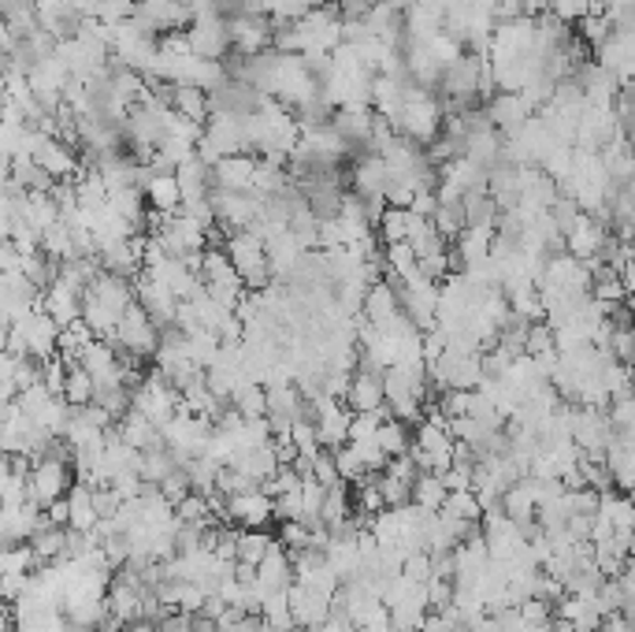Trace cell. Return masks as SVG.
<instances>
[{"instance_id":"6da1fadb","label":"cell","mask_w":635,"mask_h":632,"mask_svg":"<svg viewBox=\"0 0 635 632\" xmlns=\"http://www.w3.org/2000/svg\"><path fill=\"white\" fill-rule=\"evenodd\" d=\"M138 301L134 295V284L123 276H112V271H101V276L93 279L90 290H86L82 298V320L93 328L97 339H109L115 335V328H120V320L126 317V309Z\"/></svg>"},{"instance_id":"7a4b0ae2","label":"cell","mask_w":635,"mask_h":632,"mask_svg":"<svg viewBox=\"0 0 635 632\" xmlns=\"http://www.w3.org/2000/svg\"><path fill=\"white\" fill-rule=\"evenodd\" d=\"M60 332L64 328L56 324L45 309H34L31 317L15 320L8 328V354H23V357H37V362H48V357L60 354Z\"/></svg>"},{"instance_id":"3957f363","label":"cell","mask_w":635,"mask_h":632,"mask_svg":"<svg viewBox=\"0 0 635 632\" xmlns=\"http://www.w3.org/2000/svg\"><path fill=\"white\" fill-rule=\"evenodd\" d=\"M223 250H227L231 265L238 268V276L246 279L249 290H264L271 284V257H268V242H264L257 231H231L223 239Z\"/></svg>"},{"instance_id":"277c9868","label":"cell","mask_w":635,"mask_h":632,"mask_svg":"<svg viewBox=\"0 0 635 632\" xmlns=\"http://www.w3.org/2000/svg\"><path fill=\"white\" fill-rule=\"evenodd\" d=\"M160 339H164V328L156 324V320L145 313L142 301H134L131 309H126V317L120 320V328H115L112 335V346L120 350V354L134 357V362H153L156 350H160Z\"/></svg>"},{"instance_id":"5b68a950","label":"cell","mask_w":635,"mask_h":632,"mask_svg":"<svg viewBox=\"0 0 635 632\" xmlns=\"http://www.w3.org/2000/svg\"><path fill=\"white\" fill-rule=\"evenodd\" d=\"M413 462L420 465V473H449L457 462V440L449 432V424H438V421H420L416 424V440L409 446Z\"/></svg>"},{"instance_id":"8992f818","label":"cell","mask_w":635,"mask_h":632,"mask_svg":"<svg viewBox=\"0 0 635 632\" xmlns=\"http://www.w3.org/2000/svg\"><path fill=\"white\" fill-rule=\"evenodd\" d=\"M131 410L145 413L153 424L164 428L175 413L182 410V395H179V387H175L168 376L153 368V373L145 376L138 387H134V406H131Z\"/></svg>"},{"instance_id":"52a82bcc","label":"cell","mask_w":635,"mask_h":632,"mask_svg":"<svg viewBox=\"0 0 635 632\" xmlns=\"http://www.w3.org/2000/svg\"><path fill=\"white\" fill-rule=\"evenodd\" d=\"M610 246H613L610 223H605L602 217H594V212H580L572 228L565 231V253L588 260V265H602Z\"/></svg>"},{"instance_id":"ba28073f","label":"cell","mask_w":635,"mask_h":632,"mask_svg":"<svg viewBox=\"0 0 635 632\" xmlns=\"http://www.w3.org/2000/svg\"><path fill=\"white\" fill-rule=\"evenodd\" d=\"M309 417L316 421V432H320V443L324 451H338V446L349 443V428H354V406L346 398H312L309 402Z\"/></svg>"},{"instance_id":"9c48e42d","label":"cell","mask_w":635,"mask_h":632,"mask_svg":"<svg viewBox=\"0 0 635 632\" xmlns=\"http://www.w3.org/2000/svg\"><path fill=\"white\" fill-rule=\"evenodd\" d=\"M360 320L365 324L379 328V332H390V328H398L405 317L402 309V295H398V284L394 279H376L372 287H368L365 295V306H360Z\"/></svg>"},{"instance_id":"30bf717a","label":"cell","mask_w":635,"mask_h":632,"mask_svg":"<svg viewBox=\"0 0 635 632\" xmlns=\"http://www.w3.org/2000/svg\"><path fill=\"white\" fill-rule=\"evenodd\" d=\"M187 37L193 56H201V60H227L231 56V23L220 12L193 19Z\"/></svg>"},{"instance_id":"8fae6325","label":"cell","mask_w":635,"mask_h":632,"mask_svg":"<svg viewBox=\"0 0 635 632\" xmlns=\"http://www.w3.org/2000/svg\"><path fill=\"white\" fill-rule=\"evenodd\" d=\"M268 521H276V499L264 488L227 495V524H238V529H268Z\"/></svg>"},{"instance_id":"7c38bea8","label":"cell","mask_w":635,"mask_h":632,"mask_svg":"<svg viewBox=\"0 0 635 632\" xmlns=\"http://www.w3.org/2000/svg\"><path fill=\"white\" fill-rule=\"evenodd\" d=\"M134 295H138L142 309L156 320V324H160V328H175V320H179L182 298L175 295L171 287H164L160 279H153L149 271H142V276L134 279Z\"/></svg>"},{"instance_id":"4fadbf2b","label":"cell","mask_w":635,"mask_h":632,"mask_svg":"<svg viewBox=\"0 0 635 632\" xmlns=\"http://www.w3.org/2000/svg\"><path fill=\"white\" fill-rule=\"evenodd\" d=\"M82 298H86V290L75 287V284H67L60 271H56L53 284L42 290V309L60 328H67V324H75V320H82Z\"/></svg>"},{"instance_id":"5bb4252c","label":"cell","mask_w":635,"mask_h":632,"mask_svg":"<svg viewBox=\"0 0 635 632\" xmlns=\"http://www.w3.org/2000/svg\"><path fill=\"white\" fill-rule=\"evenodd\" d=\"M346 402L354 406V413H383L387 410V373L360 365L354 379H349Z\"/></svg>"},{"instance_id":"9a60e30c","label":"cell","mask_w":635,"mask_h":632,"mask_svg":"<svg viewBox=\"0 0 635 632\" xmlns=\"http://www.w3.org/2000/svg\"><path fill=\"white\" fill-rule=\"evenodd\" d=\"M487 109V120H491L498 131L510 138L513 131H521V126L532 120V104H527V97L524 93H510V90H498L491 101L483 104Z\"/></svg>"},{"instance_id":"2e32d148","label":"cell","mask_w":635,"mask_h":632,"mask_svg":"<svg viewBox=\"0 0 635 632\" xmlns=\"http://www.w3.org/2000/svg\"><path fill=\"white\" fill-rule=\"evenodd\" d=\"M101 510H97V499H93V484L78 480L71 495H67V529L71 532H97L101 524Z\"/></svg>"},{"instance_id":"e0dca14e","label":"cell","mask_w":635,"mask_h":632,"mask_svg":"<svg viewBox=\"0 0 635 632\" xmlns=\"http://www.w3.org/2000/svg\"><path fill=\"white\" fill-rule=\"evenodd\" d=\"M257 168H260V157L253 153H238V157H223L212 175H216V187L220 190H253L257 182Z\"/></svg>"},{"instance_id":"ac0fdd59","label":"cell","mask_w":635,"mask_h":632,"mask_svg":"<svg viewBox=\"0 0 635 632\" xmlns=\"http://www.w3.org/2000/svg\"><path fill=\"white\" fill-rule=\"evenodd\" d=\"M115 432H120V440L126 446H134V451H156V446H164V432H160V424H153L149 417L138 413V410H131L123 417L120 424H115Z\"/></svg>"},{"instance_id":"d6986e66","label":"cell","mask_w":635,"mask_h":632,"mask_svg":"<svg viewBox=\"0 0 635 632\" xmlns=\"http://www.w3.org/2000/svg\"><path fill=\"white\" fill-rule=\"evenodd\" d=\"M276 547H279V536H271L268 529H238V566L257 569Z\"/></svg>"},{"instance_id":"ffe728a7","label":"cell","mask_w":635,"mask_h":632,"mask_svg":"<svg viewBox=\"0 0 635 632\" xmlns=\"http://www.w3.org/2000/svg\"><path fill=\"white\" fill-rule=\"evenodd\" d=\"M260 621L271 632H294L298 621H294V607H290V591H271V596H264Z\"/></svg>"},{"instance_id":"44dd1931","label":"cell","mask_w":635,"mask_h":632,"mask_svg":"<svg viewBox=\"0 0 635 632\" xmlns=\"http://www.w3.org/2000/svg\"><path fill=\"white\" fill-rule=\"evenodd\" d=\"M449 499V488H446V476L443 473H420L416 484H413V502L424 506V510L438 513Z\"/></svg>"},{"instance_id":"7402d4cb","label":"cell","mask_w":635,"mask_h":632,"mask_svg":"<svg viewBox=\"0 0 635 632\" xmlns=\"http://www.w3.org/2000/svg\"><path fill=\"white\" fill-rule=\"evenodd\" d=\"M64 398L75 406V410H82V406H90L93 398H97V384H93V376L86 373V365H82V362H67Z\"/></svg>"},{"instance_id":"603a6c76","label":"cell","mask_w":635,"mask_h":632,"mask_svg":"<svg viewBox=\"0 0 635 632\" xmlns=\"http://www.w3.org/2000/svg\"><path fill=\"white\" fill-rule=\"evenodd\" d=\"M231 406L242 417H268V387H264L260 379H246V384L231 395Z\"/></svg>"},{"instance_id":"cb8c5ba5","label":"cell","mask_w":635,"mask_h":632,"mask_svg":"<svg viewBox=\"0 0 635 632\" xmlns=\"http://www.w3.org/2000/svg\"><path fill=\"white\" fill-rule=\"evenodd\" d=\"M409 424L405 421H398V417H387L383 428H379V435H376V443L383 446V454L387 458H402V454H409Z\"/></svg>"},{"instance_id":"d4e9b609","label":"cell","mask_w":635,"mask_h":632,"mask_svg":"<svg viewBox=\"0 0 635 632\" xmlns=\"http://www.w3.org/2000/svg\"><path fill=\"white\" fill-rule=\"evenodd\" d=\"M591 12H602V0H550V15L565 26L583 23Z\"/></svg>"},{"instance_id":"484cf974","label":"cell","mask_w":635,"mask_h":632,"mask_svg":"<svg viewBox=\"0 0 635 632\" xmlns=\"http://www.w3.org/2000/svg\"><path fill=\"white\" fill-rule=\"evenodd\" d=\"M335 462H338V473H342V480L354 488V484H360L365 476H372L368 473V465H365V458L357 454V446L354 443H346V446H338L335 451Z\"/></svg>"},{"instance_id":"4316f807","label":"cell","mask_w":635,"mask_h":632,"mask_svg":"<svg viewBox=\"0 0 635 632\" xmlns=\"http://www.w3.org/2000/svg\"><path fill=\"white\" fill-rule=\"evenodd\" d=\"M312 476H316L324 488H338V484H346V480H342V473H338L335 451H320L316 458H312Z\"/></svg>"},{"instance_id":"83f0119b","label":"cell","mask_w":635,"mask_h":632,"mask_svg":"<svg viewBox=\"0 0 635 632\" xmlns=\"http://www.w3.org/2000/svg\"><path fill=\"white\" fill-rule=\"evenodd\" d=\"M510 4L516 8V15L524 19H539L550 12V0H510Z\"/></svg>"},{"instance_id":"f1b7e54d","label":"cell","mask_w":635,"mask_h":632,"mask_svg":"<svg viewBox=\"0 0 635 632\" xmlns=\"http://www.w3.org/2000/svg\"><path fill=\"white\" fill-rule=\"evenodd\" d=\"M599 632H635V618H632V614H624V610H621V614H610V618H605Z\"/></svg>"}]
</instances>
